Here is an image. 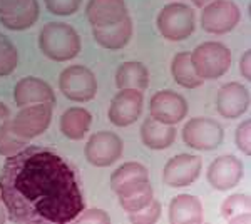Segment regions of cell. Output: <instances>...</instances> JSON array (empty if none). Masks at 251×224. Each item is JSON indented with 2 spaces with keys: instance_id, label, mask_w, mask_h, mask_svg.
<instances>
[{
  "instance_id": "cell-27",
  "label": "cell",
  "mask_w": 251,
  "mask_h": 224,
  "mask_svg": "<svg viewBox=\"0 0 251 224\" xmlns=\"http://www.w3.org/2000/svg\"><path fill=\"white\" fill-rule=\"evenodd\" d=\"M19 54L14 44L0 34V77H7L17 69Z\"/></svg>"
},
{
  "instance_id": "cell-1",
  "label": "cell",
  "mask_w": 251,
  "mask_h": 224,
  "mask_svg": "<svg viewBox=\"0 0 251 224\" xmlns=\"http://www.w3.org/2000/svg\"><path fill=\"white\" fill-rule=\"evenodd\" d=\"M0 196L9 219L22 224H67L86 209L79 176L59 152L27 146L7 157Z\"/></svg>"
},
{
  "instance_id": "cell-5",
  "label": "cell",
  "mask_w": 251,
  "mask_h": 224,
  "mask_svg": "<svg viewBox=\"0 0 251 224\" xmlns=\"http://www.w3.org/2000/svg\"><path fill=\"white\" fill-rule=\"evenodd\" d=\"M59 89L69 100L89 102L97 94V79L91 69L84 66H71L60 72Z\"/></svg>"
},
{
  "instance_id": "cell-24",
  "label": "cell",
  "mask_w": 251,
  "mask_h": 224,
  "mask_svg": "<svg viewBox=\"0 0 251 224\" xmlns=\"http://www.w3.org/2000/svg\"><path fill=\"white\" fill-rule=\"evenodd\" d=\"M40 9L37 0H30L24 9H20L15 14L10 15H0V24L9 30H25L34 25L39 20Z\"/></svg>"
},
{
  "instance_id": "cell-32",
  "label": "cell",
  "mask_w": 251,
  "mask_h": 224,
  "mask_svg": "<svg viewBox=\"0 0 251 224\" xmlns=\"http://www.w3.org/2000/svg\"><path fill=\"white\" fill-rule=\"evenodd\" d=\"M75 223H96V224H109L111 223V218L107 216V213H104L102 209H84L77 218H75Z\"/></svg>"
},
{
  "instance_id": "cell-19",
  "label": "cell",
  "mask_w": 251,
  "mask_h": 224,
  "mask_svg": "<svg viewBox=\"0 0 251 224\" xmlns=\"http://www.w3.org/2000/svg\"><path fill=\"white\" fill-rule=\"evenodd\" d=\"M168 218L171 224L203 223V204L193 194H179L169 202Z\"/></svg>"
},
{
  "instance_id": "cell-37",
  "label": "cell",
  "mask_w": 251,
  "mask_h": 224,
  "mask_svg": "<svg viewBox=\"0 0 251 224\" xmlns=\"http://www.w3.org/2000/svg\"><path fill=\"white\" fill-rule=\"evenodd\" d=\"M191 2H193L196 7H200V9H203L204 5H208V3H209V2H213V0H191Z\"/></svg>"
},
{
  "instance_id": "cell-11",
  "label": "cell",
  "mask_w": 251,
  "mask_h": 224,
  "mask_svg": "<svg viewBox=\"0 0 251 224\" xmlns=\"http://www.w3.org/2000/svg\"><path fill=\"white\" fill-rule=\"evenodd\" d=\"M189 105L181 94L174 91H159L151 97L149 102V116L156 121L169 125H176L188 116Z\"/></svg>"
},
{
  "instance_id": "cell-13",
  "label": "cell",
  "mask_w": 251,
  "mask_h": 224,
  "mask_svg": "<svg viewBox=\"0 0 251 224\" xmlns=\"http://www.w3.org/2000/svg\"><path fill=\"white\" fill-rule=\"evenodd\" d=\"M243 174H245V166L240 159L233 154H223L209 164L206 179L214 189L228 191L240 184Z\"/></svg>"
},
{
  "instance_id": "cell-16",
  "label": "cell",
  "mask_w": 251,
  "mask_h": 224,
  "mask_svg": "<svg viewBox=\"0 0 251 224\" xmlns=\"http://www.w3.org/2000/svg\"><path fill=\"white\" fill-rule=\"evenodd\" d=\"M127 15L124 0H89L86 7V17L92 27L114 25Z\"/></svg>"
},
{
  "instance_id": "cell-29",
  "label": "cell",
  "mask_w": 251,
  "mask_h": 224,
  "mask_svg": "<svg viewBox=\"0 0 251 224\" xmlns=\"http://www.w3.org/2000/svg\"><path fill=\"white\" fill-rule=\"evenodd\" d=\"M161 211H163L161 202L152 199V201L146 207H143V209H139L137 213L129 214V221L134 224H152L161 218Z\"/></svg>"
},
{
  "instance_id": "cell-14",
  "label": "cell",
  "mask_w": 251,
  "mask_h": 224,
  "mask_svg": "<svg viewBox=\"0 0 251 224\" xmlns=\"http://www.w3.org/2000/svg\"><path fill=\"white\" fill-rule=\"evenodd\" d=\"M250 107V92L240 82H228L218 91L216 109L226 119H238Z\"/></svg>"
},
{
  "instance_id": "cell-15",
  "label": "cell",
  "mask_w": 251,
  "mask_h": 224,
  "mask_svg": "<svg viewBox=\"0 0 251 224\" xmlns=\"http://www.w3.org/2000/svg\"><path fill=\"white\" fill-rule=\"evenodd\" d=\"M14 100L17 107H25L32 104L55 105V94L46 80L37 77H24L15 84Z\"/></svg>"
},
{
  "instance_id": "cell-25",
  "label": "cell",
  "mask_w": 251,
  "mask_h": 224,
  "mask_svg": "<svg viewBox=\"0 0 251 224\" xmlns=\"http://www.w3.org/2000/svg\"><path fill=\"white\" fill-rule=\"evenodd\" d=\"M139 179H149V171L141 162H124L111 174V189H121L126 184H131Z\"/></svg>"
},
{
  "instance_id": "cell-34",
  "label": "cell",
  "mask_w": 251,
  "mask_h": 224,
  "mask_svg": "<svg viewBox=\"0 0 251 224\" xmlns=\"http://www.w3.org/2000/svg\"><path fill=\"white\" fill-rule=\"evenodd\" d=\"M240 72L245 80H251V52L246 50L240 60Z\"/></svg>"
},
{
  "instance_id": "cell-2",
  "label": "cell",
  "mask_w": 251,
  "mask_h": 224,
  "mask_svg": "<svg viewBox=\"0 0 251 224\" xmlns=\"http://www.w3.org/2000/svg\"><path fill=\"white\" fill-rule=\"evenodd\" d=\"M80 37L74 27L64 22H49L39 34V49L54 62H67L79 55Z\"/></svg>"
},
{
  "instance_id": "cell-31",
  "label": "cell",
  "mask_w": 251,
  "mask_h": 224,
  "mask_svg": "<svg viewBox=\"0 0 251 224\" xmlns=\"http://www.w3.org/2000/svg\"><path fill=\"white\" fill-rule=\"evenodd\" d=\"M234 141H236L238 149L241 150L245 156H250L251 154V121L246 119L243 121L236 129V134H234Z\"/></svg>"
},
{
  "instance_id": "cell-7",
  "label": "cell",
  "mask_w": 251,
  "mask_h": 224,
  "mask_svg": "<svg viewBox=\"0 0 251 224\" xmlns=\"http://www.w3.org/2000/svg\"><path fill=\"white\" fill-rule=\"evenodd\" d=\"M241 20V10L231 0H213L203 7L201 27L208 34L223 35L231 32Z\"/></svg>"
},
{
  "instance_id": "cell-38",
  "label": "cell",
  "mask_w": 251,
  "mask_h": 224,
  "mask_svg": "<svg viewBox=\"0 0 251 224\" xmlns=\"http://www.w3.org/2000/svg\"><path fill=\"white\" fill-rule=\"evenodd\" d=\"M7 221V209H5V206H0V224L2 223H5Z\"/></svg>"
},
{
  "instance_id": "cell-10",
  "label": "cell",
  "mask_w": 251,
  "mask_h": 224,
  "mask_svg": "<svg viewBox=\"0 0 251 224\" xmlns=\"http://www.w3.org/2000/svg\"><path fill=\"white\" fill-rule=\"evenodd\" d=\"M203 161L194 154H177L169 159L163 171V182L168 187L191 186L201 174Z\"/></svg>"
},
{
  "instance_id": "cell-30",
  "label": "cell",
  "mask_w": 251,
  "mask_h": 224,
  "mask_svg": "<svg viewBox=\"0 0 251 224\" xmlns=\"http://www.w3.org/2000/svg\"><path fill=\"white\" fill-rule=\"evenodd\" d=\"M44 3L50 14L66 17V15L75 14L80 9L82 0H44Z\"/></svg>"
},
{
  "instance_id": "cell-17",
  "label": "cell",
  "mask_w": 251,
  "mask_h": 224,
  "mask_svg": "<svg viewBox=\"0 0 251 224\" xmlns=\"http://www.w3.org/2000/svg\"><path fill=\"white\" fill-rule=\"evenodd\" d=\"M121 207L127 214L137 213L154 199V189H152L149 179H139L131 184H126L116 191Z\"/></svg>"
},
{
  "instance_id": "cell-8",
  "label": "cell",
  "mask_w": 251,
  "mask_h": 224,
  "mask_svg": "<svg viewBox=\"0 0 251 224\" xmlns=\"http://www.w3.org/2000/svg\"><path fill=\"white\" fill-rule=\"evenodd\" d=\"M124 152L123 139L116 132L100 131L89 137L86 148H84V156L87 162L96 168H107L112 166L121 159Z\"/></svg>"
},
{
  "instance_id": "cell-28",
  "label": "cell",
  "mask_w": 251,
  "mask_h": 224,
  "mask_svg": "<svg viewBox=\"0 0 251 224\" xmlns=\"http://www.w3.org/2000/svg\"><path fill=\"white\" fill-rule=\"evenodd\" d=\"M250 206H251V201H250V196L248 194H233V196L226 198L221 204V216L225 219H229L236 214H241V213H248L250 211Z\"/></svg>"
},
{
  "instance_id": "cell-35",
  "label": "cell",
  "mask_w": 251,
  "mask_h": 224,
  "mask_svg": "<svg viewBox=\"0 0 251 224\" xmlns=\"http://www.w3.org/2000/svg\"><path fill=\"white\" fill-rule=\"evenodd\" d=\"M229 224H248L250 223V211L248 213H241V214H236L233 218L226 219Z\"/></svg>"
},
{
  "instance_id": "cell-4",
  "label": "cell",
  "mask_w": 251,
  "mask_h": 224,
  "mask_svg": "<svg viewBox=\"0 0 251 224\" xmlns=\"http://www.w3.org/2000/svg\"><path fill=\"white\" fill-rule=\"evenodd\" d=\"M157 30L166 40L181 42L194 32V12L183 2H173L164 5L157 14Z\"/></svg>"
},
{
  "instance_id": "cell-33",
  "label": "cell",
  "mask_w": 251,
  "mask_h": 224,
  "mask_svg": "<svg viewBox=\"0 0 251 224\" xmlns=\"http://www.w3.org/2000/svg\"><path fill=\"white\" fill-rule=\"evenodd\" d=\"M30 0H0V15H10L19 12L29 3Z\"/></svg>"
},
{
  "instance_id": "cell-12",
  "label": "cell",
  "mask_w": 251,
  "mask_h": 224,
  "mask_svg": "<svg viewBox=\"0 0 251 224\" xmlns=\"http://www.w3.org/2000/svg\"><path fill=\"white\" fill-rule=\"evenodd\" d=\"M144 96L134 89H121L109 105V121L117 127H127L139 119L143 112Z\"/></svg>"
},
{
  "instance_id": "cell-23",
  "label": "cell",
  "mask_w": 251,
  "mask_h": 224,
  "mask_svg": "<svg viewBox=\"0 0 251 224\" xmlns=\"http://www.w3.org/2000/svg\"><path fill=\"white\" fill-rule=\"evenodd\" d=\"M171 75L174 82L184 89H198L203 85L204 80L196 74L189 52H179L174 55L171 62Z\"/></svg>"
},
{
  "instance_id": "cell-18",
  "label": "cell",
  "mask_w": 251,
  "mask_h": 224,
  "mask_svg": "<svg viewBox=\"0 0 251 224\" xmlns=\"http://www.w3.org/2000/svg\"><path fill=\"white\" fill-rule=\"evenodd\" d=\"M92 37L100 47L107 50H121L129 44L132 37V20L126 17L121 22L107 27H92Z\"/></svg>"
},
{
  "instance_id": "cell-22",
  "label": "cell",
  "mask_w": 251,
  "mask_h": 224,
  "mask_svg": "<svg viewBox=\"0 0 251 224\" xmlns=\"http://www.w3.org/2000/svg\"><path fill=\"white\" fill-rule=\"evenodd\" d=\"M117 89H134L144 92L149 87V71L143 62H124L116 71Z\"/></svg>"
},
{
  "instance_id": "cell-21",
  "label": "cell",
  "mask_w": 251,
  "mask_h": 224,
  "mask_svg": "<svg viewBox=\"0 0 251 224\" xmlns=\"http://www.w3.org/2000/svg\"><path fill=\"white\" fill-rule=\"evenodd\" d=\"M92 124V116L84 107H71L60 116V131L71 141H80Z\"/></svg>"
},
{
  "instance_id": "cell-6",
  "label": "cell",
  "mask_w": 251,
  "mask_h": 224,
  "mask_svg": "<svg viewBox=\"0 0 251 224\" xmlns=\"http://www.w3.org/2000/svg\"><path fill=\"white\" fill-rule=\"evenodd\" d=\"M181 136H183V142L188 148L196 150H213L220 148L225 132L214 119L193 117L184 124Z\"/></svg>"
},
{
  "instance_id": "cell-39",
  "label": "cell",
  "mask_w": 251,
  "mask_h": 224,
  "mask_svg": "<svg viewBox=\"0 0 251 224\" xmlns=\"http://www.w3.org/2000/svg\"><path fill=\"white\" fill-rule=\"evenodd\" d=\"M0 204H2V196H0Z\"/></svg>"
},
{
  "instance_id": "cell-9",
  "label": "cell",
  "mask_w": 251,
  "mask_h": 224,
  "mask_svg": "<svg viewBox=\"0 0 251 224\" xmlns=\"http://www.w3.org/2000/svg\"><path fill=\"white\" fill-rule=\"evenodd\" d=\"M52 104H32L20 107V112L10 119L14 132L22 139H34L49 129L52 121Z\"/></svg>"
},
{
  "instance_id": "cell-26",
  "label": "cell",
  "mask_w": 251,
  "mask_h": 224,
  "mask_svg": "<svg viewBox=\"0 0 251 224\" xmlns=\"http://www.w3.org/2000/svg\"><path fill=\"white\" fill-rule=\"evenodd\" d=\"M27 146H29V141L22 139V137L14 132L10 119L0 125V156L10 157V156H14V154L20 152V150L24 148H27Z\"/></svg>"
},
{
  "instance_id": "cell-36",
  "label": "cell",
  "mask_w": 251,
  "mask_h": 224,
  "mask_svg": "<svg viewBox=\"0 0 251 224\" xmlns=\"http://www.w3.org/2000/svg\"><path fill=\"white\" fill-rule=\"evenodd\" d=\"M9 119H10V111H9V107H7L5 104L0 102V125H2L5 121H9Z\"/></svg>"
},
{
  "instance_id": "cell-20",
  "label": "cell",
  "mask_w": 251,
  "mask_h": 224,
  "mask_svg": "<svg viewBox=\"0 0 251 224\" xmlns=\"http://www.w3.org/2000/svg\"><path fill=\"white\" fill-rule=\"evenodd\" d=\"M141 141L146 148L152 150H163L171 148L176 141V127L164 122L156 121L154 117H146L141 125Z\"/></svg>"
},
{
  "instance_id": "cell-3",
  "label": "cell",
  "mask_w": 251,
  "mask_h": 224,
  "mask_svg": "<svg viewBox=\"0 0 251 224\" xmlns=\"http://www.w3.org/2000/svg\"><path fill=\"white\" fill-rule=\"evenodd\" d=\"M191 64L203 80H216L231 67V50L221 42H203L191 52Z\"/></svg>"
}]
</instances>
